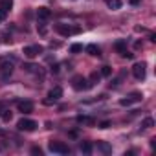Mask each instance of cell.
<instances>
[{
	"instance_id": "1",
	"label": "cell",
	"mask_w": 156,
	"mask_h": 156,
	"mask_svg": "<svg viewBox=\"0 0 156 156\" xmlns=\"http://www.w3.org/2000/svg\"><path fill=\"white\" fill-rule=\"evenodd\" d=\"M13 73V61L9 59H0V77L4 81H8Z\"/></svg>"
},
{
	"instance_id": "2",
	"label": "cell",
	"mask_w": 156,
	"mask_h": 156,
	"mask_svg": "<svg viewBox=\"0 0 156 156\" xmlns=\"http://www.w3.org/2000/svg\"><path fill=\"white\" fill-rule=\"evenodd\" d=\"M72 87H73L77 92H81V90H87V88H90V83H88V79H87V77H83V75H75L73 79H72Z\"/></svg>"
},
{
	"instance_id": "3",
	"label": "cell",
	"mask_w": 156,
	"mask_h": 156,
	"mask_svg": "<svg viewBox=\"0 0 156 156\" xmlns=\"http://www.w3.org/2000/svg\"><path fill=\"white\" fill-rule=\"evenodd\" d=\"M17 129H19V130H24V132H33V130L37 129V123H35L33 119L22 118V119H19V123H17Z\"/></svg>"
},
{
	"instance_id": "4",
	"label": "cell",
	"mask_w": 156,
	"mask_h": 156,
	"mask_svg": "<svg viewBox=\"0 0 156 156\" xmlns=\"http://www.w3.org/2000/svg\"><path fill=\"white\" fill-rule=\"evenodd\" d=\"M48 149H50L51 152H55V154H68V152H70L68 145H64L62 141H50Z\"/></svg>"
},
{
	"instance_id": "5",
	"label": "cell",
	"mask_w": 156,
	"mask_h": 156,
	"mask_svg": "<svg viewBox=\"0 0 156 156\" xmlns=\"http://www.w3.org/2000/svg\"><path fill=\"white\" fill-rule=\"evenodd\" d=\"M44 51V48L42 46H39V44H33V46H26L24 50H22V53L28 57V59H35L39 53H42Z\"/></svg>"
},
{
	"instance_id": "6",
	"label": "cell",
	"mask_w": 156,
	"mask_h": 156,
	"mask_svg": "<svg viewBox=\"0 0 156 156\" xmlns=\"http://www.w3.org/2000/svg\"><path fill=\"white\" fill-rule=\"evenodd\" d=\"M145 68H147L145 62H136V64L132 66V75L136 77L138 81H143V79H145Z\"/></svg>"
},
{
	"instance_id": "7",
	"label": "cell",
	"mask_w": 156,
	"mask_h": 156,
	"mask_svg": "<svg viewBox=\"0 0 156 156\" xmlns=\"http://www.w3.org/2000/svg\"><path fill=\"white\" fill-rule=\"evenodd\" d=\"M55 31L61 33L62 37H70L72 33H77V31H79V28H70V26H66V24H55Z\"/></svg>"
},
{
	"instance_id": "8",
	"label": "cell",
	"mask_w": 156,
	"mask_h": 156,
	"mask_svg": "<svg viewBox=\"0 0 156 156\" xmlns=\"http://www.w3.org/2000/svg\"><path fill=\"white\" fill-rule=\"evenodd\" d=\"M62 98V88L61 87H55V88H51L50 90V94H48V99L44 101L46 105H51V103H55L57 99H61Z\"/></svg>"
},
{
	"instance_id": "9",
	"label": "cell",
	"mask_w": 156,
	"mask_h": 156,
	"mask_svg": "<svg viewBox=\"0 0 156 156\" xmlns=\"http://www.w3.org/2000/svg\"><path fill=\"white\" fill-rule=\"evenodd\" d=\"M141 98H143V96H141L140 92H132L129 98L121 99V101H119V105H121V107H129V105H132V103H138V101H141Z\"/></svg>"
},
{
	"instance_id": "10",
	"label": "cell",
	"mask_w": 156,
	"mask_h": 156,
	"mask_svg": "<svg viewBox=\"0 0 156 156\" xmlns=\"http://www.w3.org/2000/svg\"><path fill=\"white\" fill-rule=\"evenodd\" d=\"M116 50H118L123 57L132 59V53H130V51H127V42H125V41H118V42H116Z\"/></svg>"
},
{
	"instance_id": "11",
	"label": "cell",
	"mask_w": 156,
	"mask_h": 156,
	"mask_svg": "<svg viewBox=\"0 0 156 156\" xmlns=\"http://www.w3.org/2000/svg\"><path fill=\"white\" fill-rule=\"evenodd\" d=\"M19 110L22 114H30V112H33V103L31 101H19Z\"/></svg>"
},
{
	"instance_id": "12",
	"label": "cell",
	"mask_w": 156,
	"mask_h": 156,
	"mask_svg": "<svg viewBox=\"0 0 156 156\" xmlns=\"http://www.w3.org/2000/svg\"><path fill=\"white\" fill-rule=\"evenodd\" d=\"M37 17H39L41 20H48V19L51 17V11H50L48 8H39V9H37Z\"/></svg>"
},
{
	"instance_id": "13",
	"label": "cell",
	"mask_w": 156,
	"mask_h": 156,
	"mask_svg": "<svg viewBox=\"0 0 156 156\" xmlns=\"http://www.w3.org/2000/svg\"><path fill=\"white\" fill-rule=\"evenodd\" d=\"M87 51H88V55H92V57H101V50H99L96 44H88V46H87Z\"/></svg>"
},
{
	"instance_id": "14",
	"label": "cell",
	"mask_w": 156,
	"mask_h": 156,
	"mask_svg": "<svg viewBox=\"0 0 156 156\" xmlns=\"http://www.w3.org/2000/svg\"><path fill=\"white\" fill-rule=\"evenodd\" d=\"M77 123H83V125H94L96 119L90 116H77Z\"/></svg>"
},
{
	"instance_id": "15",
	"label": "cell",
	"mask_w": 156,
	"mask_h": 156,
	"mask_svg": "<svg viewBox=\"0 0 156 156\" xmlns=\"http://www.w3.org/2000/svg\"><path fill=\"white\" fill-rule=\"evenodd\" d=\"M92 149H94V145H92L90 141H83V143L79 145V151H81V152H85V154H90V152H92Z\"/></svg>"
},
{
	"instance_id": "16",
	"label": "cell",
	"mask_w": 156,
	"mask_h": 156,
	"mask_svg": "<svg viewBox=\"0 0 156 156\" xmlns=\"http://www.w3.org/2000/svg\"><path fill=\"white\" fill-rule=\"evenodd\" d=\"M98 151H101V152H105V154H110V152H112V147H110L108 143H105V141H98Z\"/></svg>"
},
{
	"instance_id": "17",
	"label": "cell",
	"mask_w": 156,
	"mask_h": 156,
	"mask_svg": "<svg viewBox=\"0 0 156 156\" xmlns=\"http://www.w3.org/2000/svg\"><path fill=\"white\" fill-rule=\"evenodd\" d=\"M107 6L110 9H119L121 8V0H107Z\"/></svg>"
},
{
	"instance_id": "18",
	"label": "cell",
	"mask_w": 156,
	"mask_h": 156,
	"mask_svg": "<svg viewBox=\"0 0 156 156\" xmlns=\"http://www.w3.org/2000/svg\"><path fill=\"white\" fill-rule=\"evenodd\" d=\"M11 6H13V0H2V9H6V11H9L11 9Z\"/></svg>"
},
{
	"instance_id": "19",
	"label": "cell",
	"mask_w": 156,
	"mask_h": 156,
	"mask_svg": "<svg viewBox=\"0 0 156 156\" xmlns=\"http://www.w3.org/2000/svg\"><path fill=\"white\" fill-rule=\"evenodd\" d=\"M22 68H24L26 72H30V73H35V72H39V70H37L39 66H35V64H24Z\"/></svg>"
},
{
	"instance_id": "20",
	"label": "cell",
	"mask_w": 156,
	"mask_h": 156,
	"mask_svg": "<svg viewBox=\"0 0 156 156\" xmlns=\"http://www.w3.org/2000/svg\"><path fill=\"white\" fill-rule=\"evenodd\" d=\"M101 75H103V77L112 75V68H110V66H103V68H101Z\"/></svg>"
},
{
	"instance_id": "21",
	"label": "cell",
	"mask_w": 156,
	"mask_h": 156,
	"mask_svg": "<svg viewBox=\"0 0 156 156\" xmlns=\"http://www.w3.org/2000/svg\"><path fill=\"white\" fill-rule=\"evenodd\" d=\"M99 77H101L99 73H92V75H90V79H88V83H90V87H92V85H96V83L99 81Z\"/></svg>"
},
{
	"instance_id": "22",
	"label": "cell",
	"mask_w": 156,
	"mask_h": 156,
	"mask_svg": "<svg viewBox=\"0 0 156 156\" xmlns=\"http://www.w3.org/2000/svg\"><path fill=\"white\" fill-rule=\"evenodd\" d=\"M154 125V119L152 118H145V121H143V129H151Z\"/></svg>"
},
{
	"instance_id": "23",
	"label": "cell",
	"mask_w": 156,
	"mask_h": 156,
	"mask_svg": "<svg viewBox=\"0 0 156 156\" xmlns=\"http://www.w3.org/2000/svg\"><path fill=\"white\" fill-rule=\"evenodd\" d=\"M2 121H11V110H4L2 112Z\"/></svg>"
},
{
	"instance_id": "24",
	"label": "cell",
	"mask_w": 156,
	"mask_h": 156,
	"mask_svg": "<svg viewBox=\"0 0 156 156\" xmlns=\"http://www.w3.org/2000/svg\"><path fill=\"white\" fill-rule=\"evenodd\" d=\"M81 50H83V46H81V44H72V48H70V51H72V53H79Z\"/></svg>"
},
{
	"instance_id": "25",
	"label": "cell",
	"mask_w": 156,
	"mask_h": 156,
	"mask_svg": "<svg viewBox=\"0 0 156 156\" xmlns=\"http://www.w3.org/2000/svg\"><path fill=\"white\" fill-rule=\"evenodd\" d=\"M6 17H8V11L0 8V22H4V20H6Z\"/></svg>"
},
{
	"instance_id": "26",
	"label": "cell",
	"mask_w": 156,
	"mask_h": 156,
	"mask_svg": "<svg viewBox=\"0 0 156 156\" xmlns=\"http://www.w3.org/2000/svg\"><path fill=\"white\" fill-rule=\"evenodd\" d=\"M110 127V121H101L99 123V129H108Z\"/></svg>"
},
{
	"instance_id": "27",
	"label": "cell",
	"mask_w": 156,
	"mask_h": 156,
	"mask_svg": "<svg viewBox=\"0 0 156 156\" xmlns=\"http://www.w3.org/2000/svg\"><path fill=\"white\" fill-rule=\"evenodd\" d=\"M31 152H33V154H39V156L42 154V151H41L39 147H33V149H31Z\"/></svg>"
},
{
	"instance_id": "28",
	"label": "cell",
	"mask_w": 156,
	"mask_h": 156,
	"mask_svg": "<svg viewBox=\"0 0 156 156\" xmlns=\"http://www.w3.org/2000/svg\"><path fill=\"white\" fill-rule=\"evenodd\" d=\"M51 72H55V73H57V72H59V64H55V66H51Z\"/></svg>"
},
{
	"instance_id": "29",
	"label": "cell",
	"mask_w": 156,
	"mask_h": 156,
	"mask_svg": "<svg viewBox=\"0 0 156 156\" xmlns=\"http://www.w3.org/2000/svg\"><path fill=\"white\" fill-rule=\"evenodd\" d=\"M130 4H132V6H136V4H140V0H130Z\"/></svg>"
}]
</instances>
